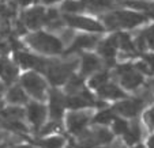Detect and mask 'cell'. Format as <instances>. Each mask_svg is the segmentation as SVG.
Here are the masks:
<instances>
[{"mask_svg": "<svg viewBox=\"0 0 154 148\" xmlns=\"http://www.w3.org/2000/svg\"><path fill=\"white\" fill-rule=\"evenodd\" d=\"M15 58L19 63L20 67L23 68H34L37 71H41V72H45L47 71V67L49 63L41 60L40 57H35V56L30 55V53L26 52H17L15 53Z\"/></svg>", "mask_w": 154, "mask_h": 148, "instance_id": "obj_8", "label": "cell"}, {"mask_svg": "<svg viewBox=\"0 0 154 148\" xmlns=\"http://www.w3.org/2000/svg\"><path fill=\"white\" fill-rule=\"evenodd\" d=\"M22 86H23L25 90H26L30 95L34 96L35 99L45 98V88H47V86H45L44 79L41 78L37 72L30 71V72L25 73V75L22 76Z\"/></svg>", "mask_w": 154, "mask_h": 148, "instance_id": "obj_3", "label": "cell"}, {"mask_svg": "<svg viewBox=\"0 0 154 148\" xmlns=\"http://www.w3.org/2000/svg\"><path fill=\"white\" fill-rule=\"evenodd\" d=\"M106 80H108V72H100V73H97L96 76L91 78L89 84H90V87H93V88H98V87H101L102 84L106 83Z\"/></svg>", "mask_w": 154, "mask_h": 148, "instance_id": "obj_30", "label": "cell"}, {"mask_svg": "<svg viewBox=\"0 0 154 148\" xmlns=\"http://www.w3.org/2000/svg\"><path fill=\"white\" fill-rule=\"evenodd\" d=\"M93 137H94V141L96 143H100V144H108V143L112 141L113 135H112L111 131H108L106 128H98V129H96Z\"/></svg>", "mask_w": 154, "mask_h": 148, "instance_id": "obj_24", "label": "cell"}, {"mask_svg": "<svg viewBox=\"0 0 154 148\" xmlns=\"http://www.w3.org/2000/svg\"><path fill=\"white\" fill-rule=\"evenodd\" d=\"M117 45H120L124 52L127 53H135V44L130 38L128 34H120L117 35Z\"/></svg>", "mask_w": 154, "mask_h": 148, "instance_id": "obj_25", "label": "cell"}, {"mask_svg": "<svg viewBox=\"0 0 154 148\" xmlns=\"http://www.w3.org/2000/svg\"><path fill=\"white\" fill-rule=\"evenodd\" d=\"M27 117H29L30 122L34 125L35 128H40L41 125L45 121V116H47V110L44 108L42 105L37 103V102H33V103H29L27 106Z\"/></svg>", "mask_w": 154, "mask_h": 148, "instance_id": "obj_13", "label": "cell"}, {"mask_svg": "<svg viewBox=\"0 0 154 148\" xmlns=\"http://www.w3.org/2000/svg\"><path fill=\"white\" fill-rule=\"evenodd\" d=\"M64 96L59 93L57 90H52L49 94V110H51V117L56 121L63 117V108H64Z\"/></svg>", "mask_w": 154, "mask_h": 148, "instance_id": "obj_12", "label": "cell"}, {"mask_svg": "<svg viewBox=\"0 0 154 148\" xmlns=\"http://www.w3.org/2000/svg\"><path fill=\"white\" fill-rule=\"evenodd\" d=\"M17 75H18V70L15 68V65L11 61L7 60L6 57L0 58V78L3 79L7 84H10L15 80Z\"/></svg>", "mask_w": 154, "mask_h": 148, "instance_id": "obj_15", "label": "cell"}, {"mask_svg": "<svg viewBox=\"0 0 154 148\" xmlns=\"http://www.w3.org/2000/svg\"><path fill=\"white\" fill-rule=\"evenodd\" d=\"M143 105H145V99L143 98H135V99H127V101H122L117 102L115 105L113 110L117 111L119 114L124 117H137L138 113L143 109Z\"/></svg>", "mask_w": 154, "mask_h": 148, "instance_id": "obj_6", "label": "cell"}, {"mask_svg": "<svg viewBox=\"0 0 154 148\" xmlns=\"http://www.w3.org/2000/svg\"><path fill=\"white\" fill-rule=\"evenodd\" d=\"M2 109H3V101H2V98H0V113H2Z\"/></svg>", "mask_w": 154, "mask_h": 148, "instance_id": "obj_42", "label": "cell"}, {"mask_svg": "<svg viewBox=\"0 0 154 148\" xmlns=\"http://www.w3.org/2000/svg\"><path fill=\"white\" fill-rule=\"evenodd\" d=\"M44 16L45 11L42 7H34L25 14V23L30 29H37L44 23Z\"/></svg>", "mask_w": 154, "mask_h": 148, "instance_id": "obj_14", "label": "cell"}, {"mask_svg": "<svg viewBox=\"0 0 154 148\" xmlns=\"http://www.w3.org/2000/svg\"><path fill=\"white\" fill-rule=\"evenodd\" d=\"M147 20V16L138 12L132 11H119L109 14L104 18V22L108 27L111 29H116V27H127V29H132L139 25L145 23Z\"/></svg>", "mask_w": 154, "mask_h": 148, "instance_id": "obj_1", "label": "cell"}, {"mask_svg": "<svg viewBox=\"0 0 154 148\" xmlns=\"http://www.w3.org/2000/svg\"><path fill=\"white\" fill-rule=\"evenodd\" d=\"M75 68V63H67V64H52L49 63L47 67V76L51 80V83L55 86H60L67 81V79L70 78L72 70Z\"/></svg>", "mask_w": 154, "mask_h": 148, "instance_id": "obj_4", "label": "cell"}, {"mask_svg": "<svg viewBox=\"0 0 154 148\" xmlns=\"http://www.w3.org/2000/svg\"><path fill=\"white\" fill-rule=\"evenodd\" d=\"M101 68V61L97 57L96 55H91V53H87V55L82 56V65L81 70L83 75H90L94 71L100 70Z\"/></svg>", "mask_w": 154, "mask_h": 148, "instance_id": "obj_16", "label": "cell"}, {"mask_svg": "<svg viewBox=\"0 0 154 148\" xmlns=\"http://www.w3.org/2000/svg\"><path fill=\"white\" fill-rule=\"evenodd\" d=\"M143 60L147 63V65L153 70V72H154V52L153 53H146V55L143 56Z\"/></svg>", "mask_w": 154, "mask_h": 148, "instance_id": "obj_37", "label": "cell"}, {"mask_svg": "<svg viewBox=\"0 0 154 148\" xmlns=\"http://www.w3.org/2000/svg\"><path fill=\"white\" fill-rule=\"evenodd\" d=\"M128 126L130 125L127 124V121L122 118H113V132L117 135H124L125 132L128 131Z\"/></svg>", "mask_w": 154, "mask_h": 148, "instance_id": "obj_32", "label": "cell"}, {"mask_svg": "<svg viewBox=\"0 0 154 148\" xmlns=\"http://www.w3.org/2000/svg\"><path fill=\"white\" fill-rule=\"evenodd\" d=\"M93 96L87 91H79V94H72L64 99V105L70 109H83L93 105Z\"/></svg>", "mask_w": 154, "mask_h": 148, "instance_id": "obj_9", "label": "cell"}, {"mask_svg": "<svg viewBox=\"0 0 154 148\" xmlns=\"http://www.w3.org/2000/svg\"><path fill=\"white\" fill-rule=\"evenodd\" d=\"M143 38H145L146 46L150 48V49H154V25L150 26L149 29H146L145 31L142 33Z\"/></svg>", "mask_w": 154, "mask_h": 148, "instance_id": "obj_34", "label": "cell"}, {"mask_svg": "<svg viewBox=\"0 0 154 148\" xmlns=\"http://www.w3.org/2000/svg\"><path fill=\"white\" fill-rule=\"evenodd\" d=\"M56 131H60V124H59V121H52L49 122V124H47V126H44L42 132L41 133L42 135H48V133H53V132Z\"/></svg>", "mask_w": 154, "mask_h": 148, "instance_id": "obj_36", "label": "cell"}, {"mask_svg": "<svg viewBox=\"0 0 154 148\" xmlns=\"http://www.w3.org/2000/svg\"><path fill=\"white\" fill-rule=\"evenodd\" d=\"M135 148H143V147H142V145H138V147H135Z\"/></svg>", "mask_w": 154, "mask_h": 148, "instance_id": "obj_46", "label": "cell"}, {"mask_svg": "<svg viewBox=\"0 0 154 148\" xmlns=\"http://www.w3.org/2000/svg\"><path fill=\"white\" fill-rule=\"evenodd\" d=\"M0 140H2V133H0Z\"/></svg>", "mask_w": 154, "mask_h": 148, "instance_id": "obj_47", "label": "cell"}, {"mask_svg": "<svg viewBox=\"0 0 154 148\" xmlns=\"http://www.w3.org/2000/svg\"><path fill=\"white\" fill-rule=\"evenodd\" d=\"M97 44V38L93 35H78L74 41V44L71 45L70 52L79 49H90Z\"/></svg>", "mask_w": 154, "mask_h": 148, "instance_id": "obj_18", "label": "cell"}, {"mask_svg": "<svg viewBox=\"0 0 154 148\" xmlns=\"http://www.w3.org/2000/svg\"><path fill=\"white\" fill-rule=\"evenodd\" d=\"M0 148H7V145L6 144H2V145H0Z\"/></svg>", "mask_w": 154, "mask_h": 148, "instance_id": "obj_43", "label": "cell"}, {"mask_svg": "<svg viewBox=\"0 0 154 148\" xmlns=\"http://www.w3.org/2000/svg\"><path fill=\"white\" fill-rule=\"evenodd\" d=\"M66 22L68 23V26L87 30V31H102L104 30V26L100 22L90 19V18L78 16V15H66Z\"/></svg>", "mask_w": 154, "mask_h": 148, "instance_id": "obj_7", "label": "cell"}, {"mask_svg": "<svg viewBox=\"0 0 154 148\" xmlns=\"http://www.w3.org/2000/svg\"><path fill=\"white\" fill-rule=\"evenodd\" d=\"M146 147L147 148H154V133L147 139V141H146Z\"/></svg>", "mask_w": 154, "mask_h": 148, "instance_id": "obj_38", "label": "cell"}, {"mask_svg": "<svg viewBox=\"0 0 154 148\" xmlns=\"http://www.w3.org/2000/svg\"><path fill=\"white\" fill-rule=\"evenodd\" d=\"M117 75L120 78V83L127 90H135L143 83V76L135 70L134 65L125 64L117 68Z\"/></svg>", "mask_w": 154, "mask_h": 148, "instance_id": "obj_5", "label": "cell"}, {"mask_svg": "<svg viewBox=\"0 0 154 148\" xmlns=\"http://www.w3.org/2000/svg\"><path fill=\"white\" fill-rule=\"evenodd\" d=\"M7 99H8L11 103H26L27 102V96L25 94V91L20 87H12L11 90L7 93Z\"/></svg>", "mask_w": 154, "mask_h": 148, "instance_id": "obj_21", "label": "cell"}, {"mask_svg": "<svg viewBox=\"0 0 154 148\" xmlns=\"http://www.w3.org/2000/svg\"><path fill=\"white\" fill-rule=\"evenodd\" d=\"M86 3L89 7L91 8H97V10H102V8H108L113 4V0H86Z\"/></svg>", "mask_w": 154, "mask_h": 148, "instance_id": "obj_31", "label": "cell"}, {"mask_svg": "<svg viewBox=\"0 0 154 148\" xmlns=\"http://www.w3.org/2000/svg\"><path fill=\"white\" fill-rule=\"evenodd\" d=\"M135 67V70L138 71V72H140V73H143V75H147V76H151L153 75V70H151L150 67L147 65V63H146L145 60L143 61H139V63H137V64L134 65Z\"/></svg>", "mask_w": 154, "mask_h": 148, "instance_id": "obj_35", "label": "cell"}, {"mask_svg": "<svg viewBox=\"0 0 154 148\" xmlns=\"http://www.w3.org/2000/svg\"><path fill=\"white\" fill-rule=\"evenodd\" d=\"M18 1H19L20 6H27V4H30L32 0H18Z\"/></svg>", "mask_w": 154, "mask_h": 148, "instance_id": "obj_39", "label": "cell"}, {"mask_svg": "<svg viewBox=\"0 0 154 148\" xmlns=\"http://www.w3.org/2000/svg\"><path fill=\"white\" fill-rule=\"evenodd\" d=\"M89 120H90V116L87 113H83V111H79V113H70L67 116L68 129L75 135L82 133V131H83L85 126L87 125Z\"/></svg>", "mask_w": 154, "mask_h": 148, "instance_id": "obj_10", "label": "cell"}, {"mask_svg": "<svg viewBox=\"0 0 154 148\" xmlns=\"http://www.w3.org/2000/svg\"><path fill=\"white\" fill-rule=\"evenodd\" d=\"M86 0H67L64 1V4L61 6V10L68 14H78V12L83 11L86 8Z\"/></svg>", "mask_w": 154, "mask_h": 148, "instance_id": "obj_20", "label": "cell"}, {"mask_svg": "<svg viewBox=\"0 0 154 148\" xmlns=\"http://www.w3.org/2000/svg\"><path fill=\"white\" fill-rule=\"evenodd\" d=\"M140 135H142L140 125H139V122H138V121H135L134 124L131 125V126H128V131L125 132L123 136H124V140H125V143H127V144L134 145V144H137V143L139 141Z\"/></svg>", "mask_w": 154, "mask_h": 148, "instance_id": "obj_19", "label": "cell"}, {"mask_svg": "<svg viewBox=\"0 0 154 148\" xmlns=\"http://www.w3.org/2000/svg\"><path fill=\"white\" fill-rule=\"evenodd\" d=\"M125 4L128 7H131V8L142 10V11H150V10L154 8L153 4L145 3V1H138V0H130V1H125Z\"/></svg>", "mask_w": 154, "mask_h": 148, "instance_id": "obj_33", "label": "cell"}, {"mask_svg": "<svg viewBox=\"0 0 154 148\" xmlns=\"http://www.w3.org/2000/svg\"><path fill=\"white\" fill-rule=\"evenodd\" d=\"M116 48H117V35H112V37L102 41L98 45V53L105 58L108 64L113 63L115 55H116Z\"/></svg>", "mask_w": 154, "mask_h": 148, "instance_id": "obj_11", "label": "cell"}, {"mask_svg": "<svg viewBox=\"0 0 154 148\" xmlns=\"http://www.w3.org/2000/svg\"><path fill=\"white\" fill-rule=\"evenodd\" d=\"M15 148H32L30 145H18V147H15Z\"/></svg>", "mask_w": 154, "mask_h": 148, "instance_id": "obj_41", "label": "cell"}, {"mask_svg": "<svg viewBox=\"0 0 154 148\" xmlns=\"http://www.w3.org/2000/svg\"><path fill=\"white\" fill-rule=\"evenodd\" d=\"M25 116V111L19 108H8L3 111L4 118H11V120H20Z\"/></svg>", "mask_w": 154, "mask_h": 148, "instance_id": "obj_29", "label": "cell"}, {"mask_svg": "<svg viewBox=\"0 0 154 148\" xmlns=\"http://www.w3.org/2000/svg\"><path fill=\"white\" fill-rule=\"evenodd\" d=\"M143 122L150 131H154V105L146 109L143 113Z\"/></svg>", "mask_w": 154, "mask_h": 148, "instance_id": "obj_28", "label": "cell"}, {"mask_svg": "<svg viewBox=\"0 0 154 148\" xmlns=\"http://www.w3.org/2000/svg\"><path fill=\"white\" fill-rule=\"evenodd\" d=\"M38 144L42 148H61L64 145V139L60 136H53L49 137V139L41 140Z\"/></svg>", "mask_w": 154, "mask_h": 148, "instance_id": "obj_26", "label": "cell"}, {"mask_svg": "<svg viewBox=\"0 0 154 148\" xmlns=\"http://www.w3.org/2000/svg\"><path fill=\"white\" fill-rule=\"evenodd\" d=\"M0 125H3V128L8 129V131L12 132H19V133H23V132H27L26 125L22 124L19 120H11V118H6L4 121L0 122Z\"/></svg>", "mask_w": 154, "mask_h": 148, "instance_id": "obj_22", "label": "cell"}, {"mask_svg": "<svg viewBox=\"0 0 154 148\" xmlns=\"http://www.w3.org/2000/svg\"><path fill=\"white\" fill-rule=\"evenodd\" d=\"M82 86H83V80L81 76H70L66 83V91L68 94H76L82 90Z\"/></svg>", "mask_w": 154, "mask_h": 148, "instance_id": "obj_23", "label": "cell"}, {"mask_svg": "<svg viewBox=\"0 0 154 148\" xmlns=\"http://www.w3.org/2000/svg\"><path fill=\"white\" fill-rule=\"evenodd\" d=\"M27 42L35 50H38L41 53H47V55H56V53H60L61 49H63V42L59 38L42 31L29 35Z\"/></svg>", "mask_w": 154, "mask_h": 148, "instance_id": "obj_2", "label": "cell"}, {"mask_svg": "<svg viewBox=\"0 0 154 148\" xmlns=\"http://www.w3.org/2000/svg\"><path fill=\"white\" fill-rule=\"evenodd\" d=\"M2 90H3V84L0 83V91H2Z\"/></svg>", "mask_w": 154, "mask_h": 148, "instance_id": "obj_45", "label": "cell"}, {"mask_svg": "<svg viewBox=\"0 0 154 148\" xmlns=\"http://www.w3.org/2000/svg\"><path fill=\"white\" fill-rule=\"evenodd\" d=\"M113 113L111 110H104V111H100L96 117H94V122L96 124H102V125H106L109 124L111 121H113Z\"/></svg>", "mask_w": 154, "mask_h": 148, "instance_id": "obj_27", "label": "cell"}, {"mask_svg": "<svg viewBox=\"0 0 154 148\" xmlns=\"http://www.w3.org/2000/svg\"><path fill=\"white\" fill-rule=\"evenodd\" d=\"M47 4H51V3H55V1H59V0H44Z\"/></svg>", "mask_w": 154, "mask_h": 148, "instance_id": "obj_40", "label": "cell"}, {"mask_svg": "<svg viewBox=\"0 0 154 148\" xmlns=\"http://www.w3.org/2000/svg\"><path fill=\"white\" fill-rule=\"evenodd\" d=\"M97 93H98L100 96L102 98H106V99H120V98H124L125 94L122 91V88H119L116 84H102L101 87L97 88Z\"/></svg>", "mask_w": 154, "mask_h": 148, "instance_id": "obj_17", "label": "cell"}, {"mask_svg": "<svg viewBox=\"0 0 154 148\" xmlns=\"http://www.w3.org/2000/svg\"><path fill=\"white\" fill-rule=\"evenodd\" d=\"M113 148H123V147H122V145H119V144H117L116 147H113Z\"/></svg>", "mask_w": 154, "mask_h": 148, "instance_id": "obj_44", "label": "cell"}]
</instances>
